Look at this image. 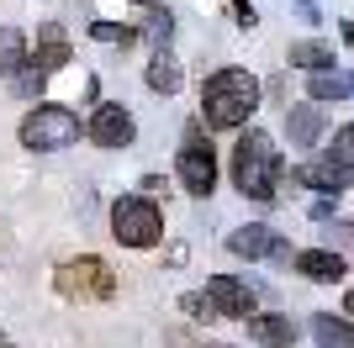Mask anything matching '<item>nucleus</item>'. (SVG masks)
<instances>
[{"label":"nucleus","instance_id":"obj_28","mask_svg":"<svg viewBox=\"0 0 354 348\" xmlns=\"http://www.w3.org/2000/svg\"><path fill=\"white\" fill-rule=\"evenodd\" d=\"M291 11H296V16H301V21H307V27H317V21H323V16H317V6H312V0H296Z\"/></svg>","mask_w":354,"mask_h":348},{"label":"nucleus","instance_id":"obj_19","mask_svg":"<svg viewBox=\"0 0 354 348\" xmlns=\"http://www.w3.org/2000/svg\"><path fill=\"white\" fill-rule=\"evenodd\" d=\"M27 53H32L27 32H21V27H6V21H0V85H11L16 74H21Z\"/></svg>","mask_w":354,"mask_h":348},{"label":"nucleus","instance_id":"obj_15","mask_svg":"<svg viewBox=\"0 0 354 348\" xmlns=\"http://www.w3.org/2000/svg\"><path fill=\"white\" fill-rule=\"evenodd\" d=\"M143 85L153 90V95H180V85H185V69H180L175 48H148V69H143Z\"/></svg>","mask_w":354,"mask_h":348},{"label":"nucleus","instance_id":"obj_1","mask_svg":"<svg viewBox=\"0 0 354 348\" xmlns=\"http://www.w3.org/2000/svg\"><path fill=\"white\" fill-rule=\"evenodd\" d=\"M222 180L254 206H281L286 201V153L275 143V132L259 122L233 132V148L222 153Z\"/></svg>","mask_w":354,"mask_h":348},{"label":"nucleus","instance_id":"obj_16","mask_svg":"<svg viewBox=\"0 0 354 348\" xmlns=\"http://www.w3.org/2000/svg\"><path fill=\"white\" fill-rule=\"evenodd\" d=\"M307 338L317 348H354V322L344 311H312L307 317Z\"/></svg>","mask_w":354,"mask_h":348},{"label":"nucleus","instance_id":"obj_5","mask_svg":"<svg viewBox=\"0 0 354 348\" xmlns=\"http://www.w3.org/2000/svg\"><path fill=\"white\" fill-rule=\"evenodd\" d=\"M80 137H85V122L64 101H32V111H21V122H16V143L27 153H64Z\"/></svg>","mask_w":354,"mask_h":348},{"label":"nucleus","instance_id":"obj_13","mask_svg":"<svg viewBox=\"0 0 354 348\" xmlns=\"http://www.w3.org/2000/svg\"><path fill=\"white\" fill-rule=\"evenodd\" d=\"M291 275L307 280V285H339V280H349V253H339V248H296L291 253Z\"/></svg>","mask_w":354,"mask_h":348},{"label":"nucleus","instance_id":"obj_24","mask_svg":"<svg viewBox=\"0 0 354 348\" xmlns=\"http://www.w3.org/2000/svg\"><path fill=\"white\" fill-rule=\"evenodd\" d=\"M323 148L333 153V159H344V164H354V122H344V127H328V137H323Z\"/></svg>","mask_w":354,"mask_h":348},{"label":"nucleus","instance_id":"obj_18","mask_svg":"<svg viewBox=\"0 0 354 348\" xmlns=\"http://www.w3.org/2000/svg\"><path fill=\"white\" fill-rule=\"evenodd\" d=\"M286 64L301 69V74H323V69L339 64V53H333V43H323V37H301V43L286 48Z\"/></svg>","mask_w":354,"mask_h":348},{"label":"nucleus","instance_id":"obj_34","mask_svg":"<svg viewBox=\"0 0 354 348\" xmlns=\"http://www.w3.org/2000/svg\"><path fill=\"white\" fill-rule=\"evenodd\" d=\"M233 6H249V0H233Z\"/></svg>","mask_w":354,"mask_h":348},{"label":"nucleus","instance_id":"obj_4","mask_svg":"<svg viewBox=\"0 0 354 348\" xmlns=\"http://www.w3.org/2000/svg\"><path fill=\"white\" fill-rule=\"evenodd\" d=\"M106 227H111V238H117L127 253H153V248H164V238H169V222H164V206L153 201V195H117L111 201V211H106Z\"/></svg>","mask_w":354,"mask_h":348},{"label":"nucleus","instance_id":"obj_22","mask_svg":"<svg viewBox=\"0 0 354 348\" xmlns=\"http://www.w3.org/2000/svg\"><path fill=\"white\" fill-rule=\"evenodd\" d=\"M180 317L191 322V327H212V322H222L207 290H185V296H180Z\"/></svg>","mask_w":354,"mask_h":348},{"label":"nucleus","instance_id":"obj_31","mask_svg":"<svg viewBox=\"0 0 354 348\" xmlns=\"http://www.w3.org/2000/svg\"><path fill=\"white\" fill-rule=\"evenodd\" d=\"M339 27H344V43L354 48V21H339Z\"/></svg>","mask_w":354,"mask_h":348},{"label":"nucleus","instance_id":"obj_33","mask_svg":"<svg viewBox=\"0 0 354 348\" xmlns=\"http://www.w3.org/2000/svg\"><path fill=\"white\" fill-rule=\"evenodd\" d=\"M0 348H16V343H11V338H6V333H0Z\"/></svg>","mask_w":354,"mask_h":348},{"label":"nucleus","instance_id":"obj_11","mask_svg":"<svg viewBox=\"0 0 354 348\" xmlns=\"http://www.w3.org/2000/svg\"><path fill=\"white\" fill-rule=\"evenodd\" d=\"M85 143L106 148V153H127V148L138 143V116L133 106L122 101H95L85 116Z\"/></svg>","mask_w":354,"mask_h":348},{"label":"nucleus","instance_id":"obj_3","mask_svg":"<svg viewBox=\"0 0 354 348\" xmlns=\"http://www.w3.org/2000/svg\"><path fill=\"white\" fill-rule=\"evenodd\" d=\"M175 185L191 195V201H212L222 185V153L217 143H212V132L201 116H191L185 122V132H180V148H175Z\"/></svg>","mask_w":354,"mask_h":348},{"label":"nucleus","instance_id":"obj_23","mask_svg":"<svg viewBox=\"0 0 354 348\" xmlns=\"http://www.w3.org/2000/svg\"><path fill=\"white\" fill-rule=\"evenodd\" d=\"M317 227H323V248L354 253V217H328V222H317Z\"/></svg>","mask_w":354,"mask_h":348},{"label":"nucleus","instance_id":"obj_12","mask_svg":"<svg viewBox=\"0 0 354 348\" xmlns=\"http://www.w3.org/2000/svg\"><path fill=\"white\" fill-rule=\"evenodd\" d=\"M281 127H286V143L296 148V153H312V148H323L328 137V106L317 101H286V116H281Z\"/></svg>","mask_w":354,"mask_h":348},{"label":"nucleus","instance_id":"obj_2","mask_svg":"<svg viewBox=\"0 0 354 348\" xmlns=\"http://www.w3.org/2000/svg\"><path fill=\"white\" fill-rule=\"evenodd\" d=\"M259 106H265V85H259V74L243 69V64H222V69H212L207 79H201V122H207V132L217 137V132H238L249 127L254 116H259Z\"/></svg>","mask_w":354,"mask_h":348},{"label":"nucleus","instance_id":"obj_30","mask_svg":"<svg viewBox=\"0 0 354 348\" xmlns=\"http://www.w3.org/2000/svg\"><path fill=\"white\" fill-rule=\"evenodd\" d=\"M339 311H344V317H349V322H354V275H349V280H344V306H339Z\"/></svg>","mask_w":354,"mask_h":348},{"label":"nucleus","instance_id":"obj_8","mask_svg":"<svg viewBox=\"0 0 354 348\" xmlns=\"http://www.w3.org/2000/svg\"><path fill=\"white\" fill-rule=\"evenodd\" d=\"M222 248L243 264H281V269H291V253H296L291 238L275 222H243V227H233L222 238Z\"/></svg>","mask_w":354,"mask_h":348},{"label":"nucleus","instance_id":"obj_14","mask_svg":"<svg viewBox=\"0 0 354 348\" xmlns=\"http://www.w3.org/2000/svg\"><path fill=\"white\" fill-rule=\"evenodd\" d=\"M243 333H249L254 348H296L301 343V322H291V311L259 306L254 317H243Z\"/></svg>","mask_w":354,"mask_h":348},{"label":"nucleus","instance_id":"obj_27","mask_svg":"<svg viewBox=\"0 0 354 348\" xmlns=\"http://www.w3.org/2000/svg\"><path fill=\"white\" fill-rule=\"evenodd\" d=\"M233 21L243 32H254V27H259V11H254V6H233Z\"/></svg>","mask_w":354,"mask_h":348},{"label":"nucleus","instance_id":"obj_21","mask_svg":"<svg viewBox=\"0 0 354 348\" xmlns=\"http://www.w3.org/2000/svg\"><path fill=\"white\" fill-rule=\"evenodd\" d=\"M90 37H95V43H111V48H122V53L143 43V32H138V27H127V21H90Z\"/></svg>","mask_w":354,"mask_h":348},{"label":"nucleus","instance_id":"obj_17","mask_svg":"<svg viewBox=\"0 0 354 348\" xmlns=\"http://www.w3.org/2000/svg\"><path fill=\"white\" fill-rule=\"evenodd\" d=\"M354 95V69H323V74H307V101H317V106H339V101H349Z\"/></svg>","mask_w":354,"mask_h":348},{"label":"nucleus","instance_id":"obj_9","mask_svg":"<svg viewBox=\"0 0 354 348\" xmlns=\"http://www.w3.org/2000/svg\"><path fill=\"white\" fill-rule=\"evenodd\" d=\"M286 185L312 190V195H349L354 190V164L333 159L328 148H312L301 164H286Z\"/></svg>","mask_w":354,"mask_h":348},{"label":"nucleus","instance_id":"obj_26","mask_svg":"<svg viewBox=\"0 0 354 348\" xmlns=\"http://www.w3.org/2000/svg\"><path fill=\"white\" fill-rule=\"evenodd\" d=\"M339 201H344V195H317V201L307 206V217H312V222H328V217H339Z\"/></svg>","mask_w":354,"mask_h":348},{"label":"nucleus","instance_id":"obj_29","mask_svg":"<svg viewBox=\"0 0 354 348\" xmlns=\"http://www.w3.org/2000/svg\"><path fill=\"white\" fill-rule=\"evenodd\" d=\"M138 190H143V195H159V190H169V180H164V174H143Z\"/></svg>","mask_w":354,"mask_h":348},{"label":"nucleus","instance_id":"obj_10","mask_svg":"<svg viewBox=\"0 0 354 348\" xmlns=\"http://www.w3.org/2000/svg\"><path fill=\"white\" fill-rule=\"evenodd\" d=\"M212 296V306H217L222 322H243L254 317L259 306H265V280H249V275H233V269H222V275H207V285H201Z\"/></svg>","mask_w":354,"mask_h":348},{"label":"nucleus","instance_id":"obj_32","mask_svg":"<svg viewBox=\"0 0 354 348\" xmlns=\"http://www.w3.org/2000/svg\"><path fill=\"white\" fill-rule=\"evenodd\" d=\"M133 6H143V11H148V6H164V0H133Z\"/></svg>","mask_w":354,"mask_h":348},{"label":"nucleus","instance_id":"obj_25","mask_svg":"<svg viewBox=\"0 0 354 348\" xmlns=\"http://www.w3.org/2000/svg\"><path fill=\"white\" fill-rule=\"evenodd\" d=\"M164 348H238V343H217V338H196L191 327H169V333H164Z\"/></svg>","mask_w":354,"mask_h":348},{"label":"nucleus","instance_id":"obj_20","mask_svg":"<svg viewBox=\"0 0 354 348\" xmlns=\"http://www.w3.org/2000/svg\"><path fill=\"white\" fill-rule=\"evenodd\" d=\"M138 32H143L148 48H169L175 43V11H169V6H148L143 21H138Z\"/></svg>","mask_w":354,"mask_h":348},{"label":"nucleus","instance_id":"obj_7","mask_svg":"<svg viewBox=\"0 0 354 348\" xmlns=\"http://www.w3.org/2000/svg\"><path fill=\"white\" fill-rule=\"evenodd\" d=\"M53 290H59L64 301H111L122 290V280H117V269L101 259V253H80V259H64V264H53Z\"/></svg>","mask_w":354,"mask_h":348},{"label":"nucleus","instance_id":"obj_6","mask_svg":"<svg viewBox=\"0 0 354 348\" xmlns=\"http://www.w3.org/2000/svg\"><path fill=\"white\" fill-rule=\"evenodd\" d=\"M69 64H74V43H69V32H64V21H43V27H37V48L27 53V64H21V74L11 79V90L21 101H37L43 85L59 69H69Z\"/></svg>","mask_w":354,"mask_h":348}]
</instances>
